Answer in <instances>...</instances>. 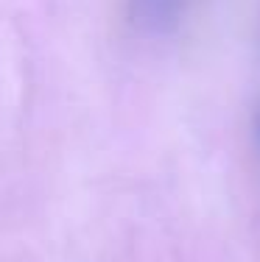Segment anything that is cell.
I'll return each instance as SVG.
<instances>
[{"label": "cell", "mask_w": 260, "mask_h": 262, "mask_svg": "<svg viewBox=\"0 0 260 262\" xmlns=\"http://www.w3.org/2000/svg\"><path fill=\"white\" fill-rule=\"evenodd\" d=\"M188 0H129V11L137 26L148 31H163L179 17Z\"/></svg>", "instance_id": "obj_1"}]
</instances>
